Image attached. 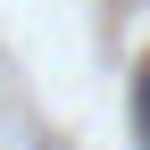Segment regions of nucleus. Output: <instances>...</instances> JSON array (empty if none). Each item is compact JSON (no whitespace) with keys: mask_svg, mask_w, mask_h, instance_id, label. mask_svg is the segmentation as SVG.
<instances>
[{"mask_svg":"<svg viewBox=\"0 0 150 150\" xmlns=\"http://www.w3.org/2000/svg\"><path fill=\"white\" fill-rule=\"evenodd\" d=\"M134 125H142V142H150V67L134 75Z\"/></svg>","mask_w":150,"mask_h":150,"instance_id":"f257e3e1","label":"nucleus"}]
</instances>
